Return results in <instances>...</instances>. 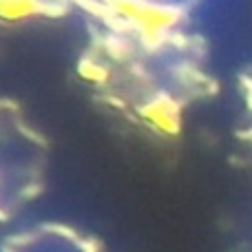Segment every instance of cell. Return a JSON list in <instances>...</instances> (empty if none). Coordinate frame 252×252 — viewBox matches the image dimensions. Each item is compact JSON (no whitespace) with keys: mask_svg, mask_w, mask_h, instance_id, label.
Instances as JSON below:
<instances>
[{"mask_svg":"<svg viewBox=\"0 0 252 252\" xmlns=\"http://www.w3.org/2000/svg\"><path fill=\"white\" fill-rule=\"evenodd\" d=\"M35 9H40L35 0H0V13L9 18L25 16V13L35 11Z\"/></svg>","mask_w":252,"mask_h":252,"instance_id":"cell-1","label":"cell"}]
</instances>
